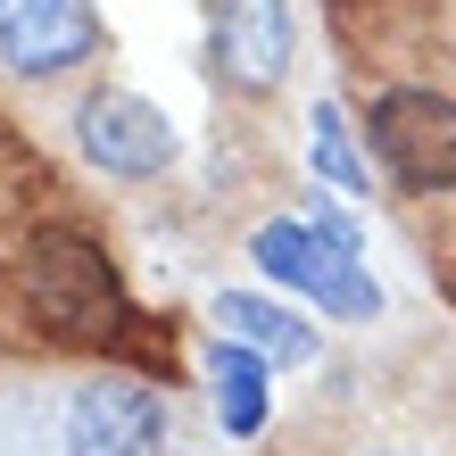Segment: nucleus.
Listing matches in <instances>:
<instances>
[{
  "instance_id": "f257e3e1",
  "label": "nucleus",
  "mask_w": 456,
  "mask_h": 456,
  "mask_svg": "<svg viewBox=\"0 0 456 456\" xmlns=\"http://www.w3.org/2000/svg\"><path fill=\"white\" fill-rule=\"evenodd\" d=\"M25 299L67 340H100V332H117V315H125L117 265L84 232H34V249H25Z\"/></svg>"
},
{
  "instance_id": "f03ea898",
  "label": "nucleus",
  "mask_w": 456,
  "mask_h": 456,
  "mask_svg": "<svg viewBox=\"0 0 456 456\" xmlns=\"http://www.w3.org/2000/svg\"><path fill=\"white\" fill-rule=\"evenodd\" d=\"M249 257H257L274 282H290L299 299L332 307V315H373V307H382V290L365 282V257H357V240H348L340 224H299V216H282V224H257Z\"/></svg>"
},
{
  "instance_id": "7ed1b4c3",
  "label": "nucleus",
  "mask_w": 456,
  "mask_h": 456,
  "mask_svg": "<svg viewBox=\"0 0 456 456\" xmlns=\"http://www.w3.org/2000/svg\"><path fill=\"white\" fill-rule=\"evenodd\" d=\"M365 133H373L382 167L407 183V191H448L456 183V100L423 92V84L382 92L373 117H365Z\"/></svg>"
},
{
  "instance_id": "20e7f679",
  "label": "nucleus",
  "mask_w": 456,
  "mask_h": 456,
  "mask_svg": "<svg viewBox=\"0 0 456 456\" xmlns=\"http://www.w3.org/2000/svg\"><path fill=\"white\" fill-rule=\"evenodd\" d=\"M59 440H67V456H167V398L150 382L100 373L67 398Z\"/></svg>"
},
{
  "instance_id": "39448f33",
  "label": "nucleus",
  "mask_w": 456,
  "mask_h": 456,
  "mask_svg": "<svg viewBox=\"0 0 456 456\" xmlns=\"http://www.w3.org/2000/svg\"><path fill=\"white\" fill-rule=\"evenodd\" d=\"M75 142H84V158L100 175H125V183H150L175 167V125L142 92H92L75 109Z\"/></svg>"
},
{
  "instance_id": "423d86ee",
  "label": "nucleus",
  "mask_w": 456,
  "mask_h": 456,
  "mask_svg": "<svg viewBox=\"0 0 456 456\" xmlns=\"http://www.w3.org/2000/svg\"><path fill=\"white\" fill-rule=\"evenodd\" d=\"M208 59L240 92H274L290 67V0H208Z\"/></svg>"
},
{
  "instance_id": "0eeeda50",
  "label": "nucleus",
  "mask_w": 456,
  "mask_h": 456,
  "mask_svg": "<svg viewBox=\"0 0 456 456\" xmlns=\"http://www.w3.org/2000/svg\"><path fill=\"white\" fill-rule=\"evenodd\" d=\"M100 50L92 0H0V59L17 75H67Z\"/></svg>"
},
{
  "instance_id": "6e6552de",
  "label": "nucleus",
  "mask_w": 456,
  "mask_h": 456,
  "mask_svg": "<svg viewBox=\"0 0 456 456\" xmlns=\"http://www.w3.org/2000/svg\"><path fill=\"white\" fill-rule=\"evenodd\" d=\"M216 324H224V340H240V348H257V357H315V332L299 324L290 307H274V299H257V290H224L216 299Z\"/></svg>"
},
{
  "instance_id": "1a4fd4ad",
  "label": "nucleus",
  "mask_w": 456,
  "mask_h": 456,
  "mask_svg": "<svg viewBox=\"0 0 456 456\" xmlns=\"http://www.w3.org/2000/svg\"><path fill=\"white\" fill-rule=\"evenodd\" d=\"M208 373H216V415L232 440H249L265 423V357L240 340H216V357H208Z\"/></svg>"
},
{
  "instance_id": "9d476101",
  "label": "nucleus",
  "mask_w": 456,
  "mask_h": 456,
  "mask_svg": "<svg viewBox=\"0 0 456 456\" xmlns=\"http://www.w3.org/2000/svg\"><path fill=\"white\" fill-rule=\"evenodd\" d=\"M315 167H324L340 191H365V158L348 150V125H340L332 109H315Z\"/></svg>"
}]
</instances>
